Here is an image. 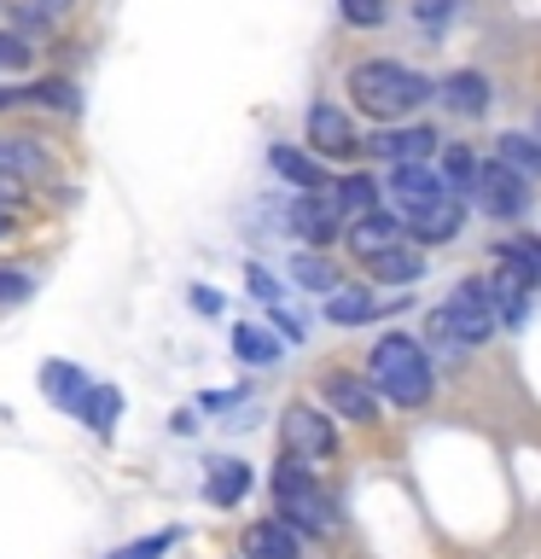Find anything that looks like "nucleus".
Returning a JSON list of instances; mask_svg holds the SVG:
<instances>
[{"label": "nucleus", "mask_w": 541, "mask_h": 559, "mask_svg": "<svg viewBox=\"0 0 541 559\" xmlns=\"http://www.w3.org/2000/svg\"><path fill=\"white\" fill-rule=\"evenodd\" d=\"M366 384H373L378 396H390L396 408H425L431 384H436L425 344H419L413 332H384L373 344V356H366Z\"/></svg>", "instance_id": "obj_1"}, {"label": "nucleus", "mask_w": 541, "mask_h": 559, "mask_svg": "<svg viewBox=\"0 0 541 559\" xmlns=\"http://www.w3.org/2000/svg\"><path fill=\"white\" fill-rule=\"evenodd\" d=\"M349 94H356V105L366 117L396 122V117H413L419 105L436 94V82L408 70V64H396V59H366V64L349 70Z\"/></svg>", "instance_id": "obj_2"}, {"label": "nucleus", "mask_w": 541, "mask_h": 559, "mask_svg": "<svg viewBox=\"0 0 541 559\" xmlns=\"http://www.w3.org/2000/svg\"><path fill=\"white\" fill-rule=\"evenodd\" d=\"M274 501H279V519L291 524L297 536H326L332 531V501L326 489L314 484L309 461H297V454H286L274 472Z\"/></svg>", "instance_id": "obj_3"}, {"label": "nucleus", "mask_w": 541, "mask_h": 559, "mask_svg": "<svg viewBox=\"0 0 541 559\" xmlns=\"http://www.w3.org/2000/svg\"><path fill=\"white\" fill-rule=\"evenodd\" d=\"M436 314H443V326L454 332V344H460V349H471V344H489V338H495V326H501L483 280H460V286L448 292V304L436 309Z\"/></svg>", "instance_id": "obj_4"}, {"label": "nucleus", "mask_w": 541, "mask_h": 559, "mask_svg": "<svg viewBox=\"0 0 541 559\" xmlns=\"http://www.w3.org/2000/svg\"><path fill=\"white\" fill-rule=\"evenodd\" d=\"M471 199H478L495 222H518L530 210V175L506 169L501 157L495 164H478V181H471Z\"/></svg>", "instance_id": "obj_5"}, {"label": "nucleus", "mask_w": 541, "mask_h": 559, "mask_svg": "<svg viewBox=\"0 0 541 559\" xmlns=\"http://www.w3.org/2000/svg\"><path fill=\"white\" fill-rule=\"evenodd\" d=\"M460 227H466V199L460 192H443V199H431V204H419V210L401 216V234H413L419 245H448Z\"/></svg>", "instance_id": "obj_6"}, {"label": "nucleus", "mask_w": 541, "mask_h": 559, "mask_svg": "<svg viewBox=\"0 0 541 559\" xmlns=\"http://www.w3.org/2000/svg\"><path fill=\"white\" fill-rule=\"evenodd\" d=\"M321 396L338 419H356V426H373L378 419V391L366 384V373H326Z\"/></svg>", "instance_id": "obj_7"}, {"label": "nucleus", "mask_w": 541, "mask_h": 559, "mask_svg": "<svg viewBox=\"0 0 541 559\" xmlns=\"http://www.w3.org/2000/svg\"><path fill=\"white\" fill-rule=\"evenodd\" d=\"M286 449L297 454V461H326L332 449H338V431H332V419L326 414H314V408H286Z\"/></svg>", "instance_id": "obj_8"}, {"label": "nucleus", "mask_w": 541, "mask_h": 559, "mask_svg": "<svg viewBox=\"0 0 541 559\" xmlns=\"http://www.w3.org/2000/svg\"><path fill=\"white\" fill-rule=\"evenodd\" d=\"M309 146L321 152V157H344V152H356L361 140H356V122L344 117V105H309Z\"/></svg>", "instance_id": "obj_9"}, {"label": "nucleus", "mask_w": 541, "mask_h": 559, "mask_svg": "<svg viewBox=\"0 0 541 559\" xmlns=\"http://www.w3.org/2000/svg\"><path fill=\"white\" fill-rule=\"evenodd\" d=\"M291 234L309 239V245H332L344 234V216H338V204H332V192H303V199L291 204Z\"/></svg>", "instance_id": "obj_10"}, {"label": "nucleus", "mask_w": 541, "mask_h": 559, "mask_svg": "<svg viewBox=\"0 0 541 559\" xmlns=\"http://www.w3.org/2000/svg\"><path fill=\"white\" fill-rule=\"evenodd\" d=\"M344 239H349V251L366 262V257L390 251V245L401 239V216H396V210H366V216H349L344 222Z\"/></svg>", "instance_id": "obj_11"}, {"label": "nucleus", "mask_w": 541, "mask_h": 559, "mask_svg": "<svg viewBox=\"0 0 541 559\" xmlns=\"http://www.w3.org/2000/svg\"><path fill=\"white\" fill-rule=\"evenodd\" d=\"M443 175H436L431 164H390V199H396V210L408 216V210H419V204H431V199H443Z\"/></svg>", "instance_id": "obj_12"}, {"label": "nucleus", "mask_w": 541, "mask_h": 559, "mask_svg": "<svg viewBox=\"0 0 541 559\" xmlns=\"http://www.w3.org/2000/svg\"><path fill=\"white\" fill-rule=\"evenodd\" d=\"M244 559H303V536L286 519H256L244 531Z\"/></svg>", "instance_id": "obj_13"}, {"label": "nucleus", "mask_w": 541, "mask_h": 559, "mask_svg": "<svg viewBox=\"0 0 541 559\" xmlns=\"http://www.w3.org/2000/svg\"><path fill=\"white\" fill-rule=\"evenodd\" d=\"M373 146V157H384V164H425V157L436 152V129H384V134H373L366 140Z\"/></svg>", "instance_id": "obj_14"}, {"label": "nucleus", "mask_w": 541, "mask_h": 559, "mask_svg": "<svg viewBox=\"0 0 541 559\" xmlns=\"http://www.w3.org/2000/svg\"><path fill=\"white\" fill-rule=\"evenodd\" d=\"M436 94H443V105H448L454 117H483L489 99H495V94H489L483 70H454L448 82H436Z\"/></svg>", "instance_id": "obj_15"}, {"label": "nucleus", "mask_w": 541, "mask_h": 559, "mask_svg": "<svg viewBox=\"0 0 541 559\" xmlns=\"http://www.w3.org/2000/svg\"><path fill=\"white\" fill-rule=\"evenodd\" d=\"M366 274H373V280H384V286H413V280L425 274V257H419V245L396 239L390 251L366 257Z\"/></svg>", "instance_id": "obj_16"}, {"label": "nucleus", "mask_w": 541, "mask_h": 559, "mask_svg": "<svg viewBox=\"0 0 541 559\" xmlns=\"http://www.w3.org/2000/svg\"><path fill=\"white\" fill-rule=\"evenodd\" d=\"M87 384H94V379H87L76 361H47V367H41V396L52 402V408H70V414H76L82 396H87Z\"/></svg>", "instance_id": "obj_17"}, {"label": "nucleus", "mask_w": 541, "mask_h": 559, "mask_svg": "<svg viewBox=\"0 0 541 559\" xmlns=\"http://www.w3.org/2000/svg\"><path fill=\"white\" fill-rule=\"evenodd\" d=\"M76 419H82V426L94 431V437H111L117 419H122V391H117V384H87Z\"/></svg>", "instance_id": "obj_18"}, {"label": "nucleus", "mask_w": 541, "mask_h": 559, "mask_svg": "<svg viewBox=\"0 0 541 559\" xmlns=\"http://www.w3.org/2000/svg\"><path fill=\"white\" fill-rule=\"evenodd\" d=\"M268 164H274L279 181H291L297 192H326V187H332L326 175H321V164H314L309 152H297V146H274V152H268Z\"/></svg>", "instance_id": "obj_19"}, {"label": "nucleus", "mask_w": 541, "mask_h": 559, "mask_svg": "<svg viewBox=\"0 0 541 559\" xmlns=\"http://www.w3.org/2000/svg\"><path fill=\"white\" fill-rule=\"evenodd\" d=\"M326 192H332V204H338L344 222H349V216H366V210H378V181H373L366 169L344 175V181H332Z\"/></svg>", "instance_id": "obj_20"}, {"label": "nucleus", "mask_w": 541, "mask_h": 559, "mask_svg": "<svg viewBox=\"0 0 541 559\" xmlns=\"http://www.w3.org/2000/svg\"><path fill=\"white\" fill-rule=\"evenodd\" d=\"M384 304L366 286H344V292H326V321L332 326H361V321H373Z\"/></svg>", "instance_id": "obj_21"}, {"label": "nucleus", "mask_w": 541, "mask_h": 559, "mask_svg": "<svg viewBox=\"0 0 541 559\" xmlns=\"http://www.w3.org/2000/svg\"><path fill=\"white\" fill-rule=\"evenodd\" d=\"M204 496L216 507H239L244 496H251V466H244V461H216V466H209V478H204Z\"/></svg>", "instance_id": "obj_22"}, {"label": "nucleus", "mask_w": 541, "mask_h": 559, "mask_svg": "<svg viewBox=\"0 0 541 559\" xmlns=\"http://www.w3.org/2000/svg\"><path fill=\"white\" fill-rule=\"evenodd\" d=\"M501 164L518 175H541V134H501Z\"/></svg>", "instance_id": "obj_23"}, {"label": "nucleus", "mask_w": 541, "mask_h": 559, "mask_svg": "<svg viewBox=\"0 0 541 559\" xmlns=\"http://www.w3.org/2000/svg\"><path fill=\"white\" fill-rule=\"evenodd\" d=\"M291 280H297L303 292H338V274H332V262L314 257V251H297V257H291Z\"/></svg>", "instance_id": "obj_24"}, {"label": "nucleus", "mask_w": 541, "mask_h": 559, "mask_svg": "<svg viewBox=\"0 0 541 559\" xmlns=\"http://www.w3.org/2000/svg\"><path fill=\"white\" fill-rule=\"evenodd\" d=\"M233 356L268 367L279 356V338H274V332H262V326H233Z\"/></svg>", "instance_id": "obj_25"}, {"label": "nucleus", "mask_w": 541, "mask_h": 559, "mask_svg": "<svg viewBox=\"0 0 541 559\" xmlns=\"http://www.w3.org/2000/svg\"><path fill=\"white\" fill-rule=\"evenodd\" d=\"M436 175H443L448 192H460V199H466L471 181H478V157H471V146H448V152H443V169H436Z\"/></svg>", "instance_id": "obj_26"}, {"label": "nucleus", "mask_w": 541, "mask_h": 559, "mask_svg": "<svg viewBox=\"0 0 541 559\" xmlns=\"http://www.w3.org/2000/svg\"><path fill=\"white\" fill-rule=\"evenodd\" d=\"M0 169L24 181V175H41L47 169V157L35 152V146H24V140H0Z\"/></svg>", "instance_id": "obj_27"}, {"label": "nucleus", "mask_w": 541, "mask_h": 559, "mask_svg": "<svg viewBox=\"0 0 541 559\" xmlns=\"http://www.w3.org/2000/svg\"><path fill=\"white\" fill-rule=\"evenodd\" d=\"M338 12H344V24H356V29H378L384 17H390V0H338Z\"/></svg>", "instance_id": "obj_28"}, {"label": "nucleus", "mask_w": 541, "mask_h": 559, "mask_svg": "<svg viewBox=\"0 0 541 559\" xmlns=\"http://www.w3.org/2000/svg\"><path fill=\"white\" fill-rule=\"evenodd\" d=\"M460 12H466V0H413V17L425 29H443L448 17H460Z\"/></svg>", "instance_id": "obj_29"}, {"label": "nucleus", "mask_w": 541, "mask_h": 559, "mask_svg": "<svg viewBox=\"0 0 541 559\" xmlns=\"http://www.w3.org/2000/svg\"><path fill=\"white\" fill-rule=\"evenodd\" d=\"M29 99L52 105V111H76V87H70V82H35V87H29Z\"/></svg>", "instance_id": "obj_30"}, {"label": "nucleus", "mask_w": 541, "mask_h": 559, "mask_svg": "<svg viewBox=\"0 0 541 559\" xmlns=\"http://www.w3.org/2000/svg\"><path fill=\"white\" fill-rule=\"evenodd\" d=\"M169 542H175L169 531H164V536H140V542H129V548L111 554V559H164V554H169Z\"/></svg>", "instance_id": "obj_31"}, {"label": "nucleus", "mask_w": 541, "mask_h": 559, "mask_svg": "<svg viewBox=\"0 0 541 559\" xmlns=\"http://www.w3.org/2000/svg\"><path fill=\"white\" fill-rule=\"evenodd\" d=\"M35 286H29V274H17V269H0V304H24Z\"/></svg>", "instance_id": "obj_32"}, {"label": "nucleus", "mask_w": 541, "mask_h": 559, "mask_svg": "<svg viewBox=\"0 0 541 559\" xmlns=\"http://www.w3.org/2000/svg\"><path fill=\"white\" fill-rule=\"evenodd\" d=\"M29 64V47L17 35H0V70H24Z\"/></svg>", "instance_id": "obj_33"}, {"label": "nucleus", "mask_w": 541, "mask_h": 559, "mask_svg": "<svg viewBox=\"0 0 541 559\" xmlns=\"http://www.w3.org/2000/svg\"><path fill=\"white\" fill-rule=\"evenodd\" d=\"M244 280H251V292L262 297V304H279V280H274L268 269H251V274H244Z\"/></svg>", "instance_id": "obj_34"}, {"label": "nucleus", "mask_w": 541, "mask_h": 559, "mask_svg": "<svg viewBox=\"0 0 541 559\" xmlns=\"http://www.w3.org/2000/svg\"><path fill=\"white\" fill-rule=\"evenodd\" d=\"M274 326H279V338H291V344H303V338H309V326L297 321V314H286L279 304H274Z\"/></svg>", "instance_id": "obj_35"}, {"label": "nucleus", "mask_w": 541, "mask_h": 559, "mask_svg": "<svg viewBox=\"0 0 541 559\" xmlns=\"http://www.w3.org/2000/svg\"><path fill=\"white\" fill-rule=\"evenodd\" d=\"M17 192H24V181H17V175H7V169H0V210H7V204L17 199Z\"/></svg>", "instance_id": "obj_36"}, {"label": "nucleus", "mask_w": 541, "mask_h": 559, "mask_svg": "<svg viewBox=\"0 0 541 559\" xmlns=\"http://www.w3.org/2000/svg\"><path fill=\"white\" fill-rule=\"evenodd\" d=\"M192 309H204V314H216V309H221V297L199 286V292H192Z\"/></svg>", "instance_id": "obj_37"}, {"label": "nucleus", "mask_w": 541, "mask_h": 559, "mask_svg": "<svg viewBox=\"0 0 541 559\" xmlns=\"http://www.w3.org/2000/svg\"><path fill=\"white\" fill-rule=\"evenodd\" d=\"M0 239H7V210H0Z\"/></svg>", "instance_id": "obj_38"}, {"label": "nucleus", "mask_w": 541, "mask_h": 559, "mask_svg": "<svg viewBox=\"0 0 541 559\" xmlns=\"http://www.w3.org/2000/svg\"><path fill=\"white\" fill-rule=\"evenodd\" d=\"M0 105H7V94H0Z\"/></svg>", "instance_id": "obj_39"}, {"label": "nucleus", "mask_w": 541, "mask_h": 559, "mask_svg": "<svg viewBox=\"0 0 541 559\" xmlns=\"http://www.w3.org/2000/svg\"><path fill=\"white\" fill-rule=\"evenodd\" d=\"M536 257H541V245H536Z\"/></svg>", "instance_id": "obj_40"}]
</instances>
